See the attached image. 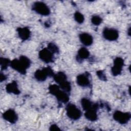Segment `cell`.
Segmentation results:
<instances>
[{
    "label": "cell",
    "instance_id": "1",
    "mask_svg": "<svg viewBox=\"0 0 131 131\" xmlns=\"http://www.w3.org/2000/svg\"><path fill=\"white\" fill-rule=\"evenodd\" d=\"M31 64L30 60L26 56H21L19 59H14L11 61L10 66L20 74H25Z\"/></svg>",
    "mask_w": 131,
    "mask_h": 131
},
{
    "label": "cell",
    "instance_id": "2",
    "mask_svg": "<svg viewBox=\"0 0 131 131\" xmlns=\"http://www.w3.org/2000/svg\"><path fill=\"white\" fill-rule=\"evenodd\" d=\"M49 92L55 96L57 99L62 103H67L69 100V97L67 92L60 90L59 86L56 84H51L49 87Z\"/></svg>",
    "mask_w": 131,
    "mask_h": 131
},
{
    "label": "cell",
    "instance_id": "3",
    "mask_svg": "<svg viewBox=\"0 0 131 131\" xmlns=\"http://www.w3.org/2000/svg\"><path fill=\"white\" fill-rule=\"evenodd\" d=\"M54 75L52 69L50 67L43 68L41 70H37L34 73L35 79L39 81H45L47 77H53Z\"/></svg>",
    "mask_w": 131,
    "mask_h": 131
},
{
    "label": "cell",
    "instance_id": "4",
    "mask_svg": "<svg viewBox=\"0 0 131 131\" xmlns=\"http://www.w3.org/2000/svg\"><path fill=\"white\" fill-rule=\"evenodd\" d=\"M66 112L68 117L72 120H76L81 116V111L72 103H69L66 106Z\"/></svg>",
    "mask_w": 131,
    "mask_h": 131
},
{
    "label": "cell",
    "instance_id": "5",
    "mask_svg": "<svg viewBox=\"0 0 131 131\" xmlns=\"http://www.w3.org/2000/svg\"><path fill=\"white\" fill-rule=\"evenodd\" d=\"M32 9L38 14L47 16L50 14V10L49 7L42 2H36L32 6Z\"/></svg>",
    "mask_w": 131,
    "mask_h": 131
},
{
    "label": "cell",
    "instance_id": "6",
    "mask_svg": "<svg viewBox=\"0 0 131 131\" xmlns=\"http://www.w3.org/2000/svg\"><path fill=\"white\" fill-rule=\"evenodd\" d=\"M131 115L128 112H122L120 111H116L113 114V118L118 123L124 124L128 122L130 120Z\"/></svg>",
    "mask_w": 131,
    "mask_h": 131
},
{
    "label": "cell",
    "instance_id": "7",
    "mask_svg": "<svg viewBox=\"0 0 131 131\" xmlns=\"http://www.w3.org/2000/svg\"><path fill=\"white\" fill-rule=\"evenodd\" d=\"M102 35L105 39L109 41L116 40L119 37L118 31L112 28H104L102 32Z\"/></svg>",
    "mask_w": 131,
    "mask_h": 131
},
{
    "label": "cell",
    "instance_id": "8",
    "mask_svg": "<svg viewBox=\"0 0 131 131\" xmlns=\"http://www.w3.org/2000/svg\"><path fill=\"white\" fill-rule=\"evenodd\" d=\"M124 65V60L121 57H116L114 60V65L111 69L112 75L116 76L121 74Z\"/></svg>",
    "mask_w": 131,
    "mask_h": 131
},
{
    "label": "cell",
    "instance_id": "9",
    "mask_svg": "<svg viewBox=\"0 0 131 131\" xmlns=\"http://www.w3.org/2000/svg\"><path fill=\"white\" fill-rule=\"evenodd\" d=\"M99 107L98 103H93L92 106L89 110L85 111L84 116L85 118L91 121H96L98 118L97 111Z\"/></svg>",
    "mask_w": 131,
    "mask_h": 131
},
{
    "label": "cell",
    "instance_id": "10",
    "mask_svg": "<svg viewBox=\"0 0 131 131\" xmlns=\"http://www.w3.org/2000/svg\"><path fill=\"white\" fill-rule=\"evenodd\" d=\"M39 57L46 63H50L53 61V53L48 48H44L39 53Z\"/></svg>",
    "mask_w": 131,
    "mask_h": 131
},
{
    "label": "cell",
    "instance_id": "11",
    "mask_svg": "<svg viewBox=\"0 0 131 131\" xmlns=\"http://www.w3.org/2000/svg\"><path fill=\"white\" fill-rule=\"evenodd\" d=\"M3 117L5 120L11 123H15L18 119L16 112L12 109H9L4 113L3 114Z\"/></svg>",
    "mask_w": 131,
    "mask_h": 131
},
{
    "label": "cell",
    "instance_id": "12",
    "mask_svg": "<svg viewBox=\"0 0 131 131\" xmlns=\"http://www.w3.org/2000/svg\"><path fill=\"white\" fill-rule=\"evenodd\" d=\"M89 75H90L87 74V73L78 75L76 79L77 84L82 87H86L89 86L90 84V81L89 78Z\"/></svg>",
    "mask_w": 131,
    "mask_h": 131
},
{
    "label": "cell",
    "instance_id": "13",
    "mask_svg": "<svg viewBox=\"0 0 131 131\" xmlns=\"http://www.w3.org/2000/svg\"><path fill=\"white\" fill-rule=\"evenodd\" d=\"M79 39L81 43L86 46L91 45L93 41L92 36L87 33H81L79 35Z\"/></svg>",
    "mask_w": 131,
    "mask_h": 131
},
{
    "label": "cell",
    "instance_id": "14",
    "mask_svg": "<svg viewBox=\"0 0 131 131\" xmlns=\"http://www.w3.org/2000/svg\"><path fill=\"white\" fill-rule=\"evenodd\" d=\"M17 31L19 37L23 40H27L31 35V32L27 27L18 28L17 29Z\"/></svg>",
    "mask_w": 131,
    "mask_h": 131
},
{
    "label": "cell",
    "instance_id": "15",
    "mask_svg": "<svg viewBox=\"0 0 131 131\" xmlns=\"http://www.w3.org/2000/svg\"><path fill=\"white\" fill-rule=\"evenodd\" d=\"M6 90L8 93H12L15 95H18L20 93V91L18 88L17 82L15 81H13L11 83L7 84L6 87Z\"/></svg>",
    "mask_w": 131,
    "mask_h": 131
},
{
    "label": "cell",
    "instance_id": "16",
    "mask_svg": "<svg viewBox=\"0 0 131 131\" xmlns=\"http://www.w3.org/2000/svg\"><path fill=\"white\" fill-rule=\"evenodd\" d=\"M90 56L89 51L85 48H81L78 51L77 56V60L78 62H81L84 59L88 58Z\"/></svg>",
    "mask_w": 131,
    "mask_h": 131
},
{
    "label": "cell",
    "instance_id": "17",
    "mask_svg": "<svg viewBox=\"0 0 131 131\" xmlns=\"http://www.w3.org/2000/svg\"><path fill=\"white\" fill-rule=\"evenodd\" d=\"M53 78L54 80L59 84V85L67 80L66 74L62 72H59L57 74H54Z\"/></svg>",
    "mask_w": 131,
    "mask_h": 131
},
{
    "label": "cell",
    "instance_id": "18",
    "mask_svg": "<svg viewBox=\"0 0 131 131\" xmlns=\"http://www.w3.org/2000/svg\"><path fill=\"white\" fill-rule=\"evenodd\" d=\"M81 104L83 109L85 111L90 109L93 104V103L89 99L86 98H83L81 99Z\"/></svg>",
    "mask_w": 131,
    "mask_h": 131
},
{
    "label": "cell",
    "instance_id": "19",
    "mask_svg": "<svg viewBox=\"0 0 131 131\" xmlns=\"http://www.w3.org/2000/svg\"><path fill=\"white\" fill-rule=\"evenodd\" d=\"M11 61L6 58H2L1 57L0 58V64H1V67L2 70H5L7 68V67L10 65Z\"/></svg>",
    "mask_w": 131,
    "mask_h": 131
},
{
    "label": "cell",
    "instance_id": "20",
    "mask_svg": "<svg viewBox=\"0 0 131 131\" xmlns=\"http://www.w3.org/2000/svg\"><path fill=\"white\" fill-rule=\"evenodd\" d=\"M59 86L63 91H64V92H66L67 93H69L71 89V84H70V82H69L67 80L66 81L62 83L61 84H59Z\"/></svg>",
    "mask_w": 131,
    "mask_h": 131
},
{
    "label": "cell",
    "instance_id": "21",
    "mask_svg": "<svg viewBox=\"0 0 131 131\" xmlns=\"http://www.w3.org/2000/svg\"><path fill=\"white\" fill-rule=\"evenodd\" d=\"M74 19L79 24H82L84 20V17L80 12H76L74 14Z\"/></svg>",
    "mask_w": 131,
    "mask_h": 131
},
{
    "label": "cell",
    "instance_id": "22",
    "mask_svg": "<svg viewBox=\"0 0 131 131\" xmlns=\"http://www.w3.org/2000/svg\"><path fill=\"white\" fill-rule=\"evenodd\" d=\"M102 21V18L98 15H95L92 16V18H91V22L92 23L96 26H98L99 25L101 22Z\"/></svg>",
    "mask_w": 131,
    "mask_h": 131
},
{
    "label": "cell",
    "instance_id": "23",
    "mask_svg": "<svg viewBox=\"0 0 131 131\" xmlns=\"http://www.w3.org/2000/svg\"><path fill=\"white\" fill-rule=\"evenodd\" d=\"M48 49L53 53H58L59 52L58 48L53 43H49L48 46Z\"/></svg>",
    "mask_w": 131,
    "mask_h": 131
},
{
    "label": "cell",
    "instance_id": "24",
    "mask_svg": "<svg viewBox=\"0 0 131 131\" xmlns=\"http://www.w3.org/2000/svg\"><path fill=\"white\" fill-rule=\"evenodd\" d=\"M97 75L99 78L103 81H106V77L103 72V71L99 70L97 72Z\"/></svg>",
    "mask_w": 131,
    "mask_h": 131
},
{
    "label": "cell",
    "instance_id": "25",
    "mask_svg": "<svg viewBox=\"0 0 131 131\" xmlns=\"http://www.w3.org/2000/svg\"><path fill=\"white\" fill-rule=\"evenodd\" d=\"M49 130H51V131H53V130H60L61 129L59 128V127L57 125H56V124H52L50 127Z\"/></svg>",
    "mask_w": 131,
    "mask_h": 131
},
{
    "label": "cell",
    "instance_id": "26",
    "mask_svg": "<svg viewBox=\"0 0 131 131\" xmlns=\"http://www.w3.org/2000/svg\"><path fill=\"white\" fill-rule=\"evenodd\" d=\"M7 77L6 76L3 74V73H1V76H0V80H1V82H2L4 80H5L6 79Z\"/></svg>",
    "mask_w": 131,
    "mask_h": 131
},
{
    "label": "cell",
    "instance_id": "27",
    "mask_svg": "<svg viewBox=\"0 0 131 131\" xmlns=\"http://www.w3.org/2000/svg\"><path fill=\"white\" fill-rule=\"evenodd\" d=\"M130 28H129L128 29V35H130Z\"/></svg>",
    "mask_w": 131,
    "mask_h": 131
}]
</instances>
